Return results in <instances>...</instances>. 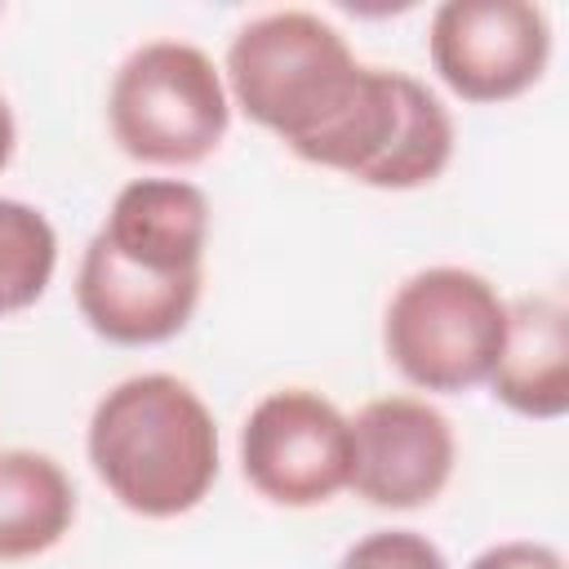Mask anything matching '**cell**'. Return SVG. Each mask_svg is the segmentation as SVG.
Masks as SVG:
<instances>
[{
    "label": "cell",
    "mask_w": 569,
    "mask_h": 569,
    "mask_svg": "<svg viewBox=\"0 0 569 569\" xmlns=\"http://www.w3.org/2000/svg\"><path fill=\"white\" fill-rule=\"evenodd\" d=\"M227 98L298 160L378 191L436 182L453 160L449 107L409 71L369 67L307 9L244 22L222 62Z\"/></svg>",
    "instance_id": "1"
},
{
    "label": "cell",
    "mask_w": 569,
    "mask_h": 569,
    "mask_svg": "<svg viewBox=\"0 0 569 569\" xmlns=\"http://www.w3.org/2000/svg\"><path fill=\"white\" fill-rule=\"evenodd\" d=\"M89 467L107 493L147 520L196 511L218 480V422L173 373H133L89 413Z\"/></svg>",
    "instance_id": "2"
},
{
    "label": "cell",
    "mask_w": 569,
    "mask_h": 569,
    "mask_svg": "<svg viewBox=\"0 0 569 569\" xmlns=\"http://www.w3.org/2000/svg\"><path fill=\"white\" fill-rule=\"evenodd\" d=\"M107 124L129 160L187 169L222 147L231 98L204 49L187 40H147L111 76Z\"/></svg>",
    "instance_id": "3"
},
{
    "label": "cell",
    "mask_w": 569,
    "mask_h": 569,
    "mask_svg": "<svg viewBox=\"0 0 569 569\" xmlns=\"http://www.w3.org/2000/svg\"><path fill=\"white\" fill-rule=\"evenodd\" d=\"M507 338L502 293L467 267H422L387 302L382 351L418 391H471L489 382Z\"/></svg>",
    "instance_id": "4"
},
{
    "label": "cell",
    "mask_w": 569,
    "mask_h": 569,
    "mask_svg": "<svg viewBox=\"0 0 569 569\" xmlns=\"http://www.w3.org/2000/svg\"><path fill=\"white\" fill-rule=\"evenodd\" d=\"M240 471L276 507H320L351 480V418L320 391L280 387L240 427Z\"/></svg>",
    "instance_id": "5"
},
{
    "label": "cell",
    "mask_w": 569,
    "mask_h": 569,
    "mask_svg": "<svg viewBox=\"0 0 569 569\" xmlns=\"http://www.w3.org/2000/svg\"><path fill=\"white\" fill-rule=\"evenodd\" d=\"M427 53L436 76L476 107L529 93L551 62V22L529 0H445L431 13Z\"/></svg>",
    "instance_id": "6"
},
{
    "label": "cell",
    "mask_w": 569,
    "mask_h": 569,
    "mask_svg": "<svg viewBox=\"0 0 569 569\" xmlns=\"http://www.w3.org/2000/svg\"><path fill=\"white\" fill-rule=\"evenodd\" d=\"M458 462L449 418L418 396L369 400L351 418V480L356 498L387 511H413L445 493Z\"/></svg>",
    "instance_id": "7"
},
{
    "label": "cell",
    "mask_w": 569,
    "mask_h": 569,
    "mask_svg": "<svg viewBox=\"0 0 569 569\" xmlns=\"http://www.w3.org/2000/svg\"><path fill=\"white\" fill-rule=\"evenodd\" d=\"M204 276H151L116 258L98 236L80 253L76 307L84 325L116 347H156L178 338L200 307Z\"/></svg>",
    "instance_id": "8"
},
{
    "label": "cell",
    "mask_w": 569,
    "mask_h": 569,
    "mask_svg": "<svg viewBox=\"0 0 569 569\" xmlns=\"http://www.w3.org/2000/svg\"><path fill=\"white\" fill-rule=\"evenodd\" d=\"M116 258L151 276H204L209 200L182 178H133L93 231Z\"/></svg>",
    "instance_id": "9"
},
{
    "label": "cell",
    "mask_w": 569,
    "mask_h": 569,
    "mask_svg": "<svg viewBox=\"0 0 569 569\" xmlns=\"http://www.w3.org/2000/svg\"><path fill=\"white\" fill-rule=\"evenodd\" d=\"M489 387L520 418L556 422L569 413V302L560 289L507 302V338Z\"/></svg>",
    "instance_id": "10"
},
{
    "label": "cell",
    "mask_w": 569,
    "mask_h": 569,
    "mask_svg": "<svg viewBox=\"0 0 569 569\" xmlns=\"http://www.w3.org/2000/svg\"><path fill=\"white\" fill-rule=\"evenodd\" d=\"M76 520V485L40 449H0V560L53 551Z\"/></svg>",
    "instance_id": "11"
},
{
    "label": "cell",
    "mask_w": 569,
    "mask_h": 569,
    "mask_svg": "<svg viewBox=\"0 0 569 569\" xmlns=\"http://www.w3.org/2000/svg\"><path fill=\"white\" fill-rule=\"evenodd\" d=\"M58 271V231L27 204L0 196V316L36 307Z\"/></svg>",
    "instance_id": "12"
},
{
    "label": "cell",
    "mask_w": 569,
    "mask_h": 569,
    "mask_svg": "<svg viewBox=\"0 0 569 569\" xmlns=\"http://www.w3.org/2000/svg\"><path fill=\"white\" fill-rule=\"evenodd\" d=\"M338 569H449V560L418 529H378L347 547Z\"/></svg>",
    "instance_id": "13"
},
{
    "label": "cell",
    "mask_w": 569,
    "mask_h": 569,
    "mask_svg": "<svg viewBox=\"0 0 569 569\" xmlns=\"http://www.w3.org/2000/svg\"><path fill=\"white\" fill-rule=\"evenodd\" d=\"M467 569H565L560 551L533 538H511V542H493L485 547Z\"/></svg>",
    "instance_id": "14"
},
{
    "label": "cell",
    "mask_w": 569,
    "mask_h": 569,
    "mask_svg": "<svg viewBox=\"0 0 569 569\" xmlns=\"http://www.w3.org/2000/svg\"><path fill=\"white\" fill-rule=\"evenodd\" d=\"M13 147H18V124H13V111H9V102L0 93V169H9Z\"/></svg>",
    "instance_id": "15"
}]
</instances>
